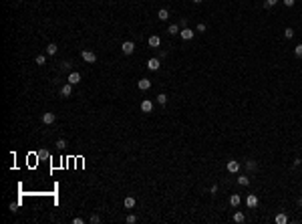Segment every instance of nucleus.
Masks as SVG:
<instances>
[{
  "label": "nucleus",
  "instance_id": "nucleus-1",
  "mask_svg": "<svg viewBox=\"0 0 302 224\" xmlns=\"http://www.w3.org/2000/svg\"><path fill=\"white\" fill-rule=\"evenodd\" d=\"M81 57H83V61H87V63H95V61H97V54L91 53V51H83Z\"/></svg>",
  "mask_w": 302,
  "mask_h": 224
},
{
  "label": "nucleus",
  "instance_id": "nucleus-2",
  "mask_svg": "<svg viewBox=\"0 0 302 224\" xmlns=\"http://www.w3.org/2000/svg\"><path fill=\"white\" fill-rule=\"evenodd\" d=\"M121 51H123V53H125V54H131V53H133V51H135V45H133V42H131V41H125V42H123V45H121Z\"/></svg>",
  "mask_w": 302,
  "mask_h": 224
},
{
  "label": "nucleus",
  "instance_id": "nucleus-3",
  "mask_svg": "<svg viewBox=\"0 0 302 224\" xmlns=\"http://www.w3.org/2000/svg\"><path fill=\"white\" fill-rule=\"evenodd\" d=\"M179 36L183 39V41H191V39H194V30H191V28H181Z\"/></svg>",
  "mask_w": 302,
  "mask_h": 224
},
{
  "label": "nucleus",
  "instance_id": "nucleus-4",
  "mask_svg": "<svg viewBox=\"0 0 302 224\" xmlns=\"http://www.w3.org/2000/svg\"><path fill=\"white\" fill-rule=\"evenodd\" d=\"M246 204H248V208H256V206H258V196H256V194H248Z\"/></svg>",
  "mask_w": 302,
  "mask_h": 224
},
{
  "label": "nucleus",
  "instance_id": "nucleus-5",
  "mask_svg": "<svg viewBox=\"0 0 302 224\" xmlns=\"http://www.w3.org/2000/svg\"><path fill=\"white\" fill-rule=\"evenodd\" d=\"M40 119H42V123H44V125H50V123H54V119H56V117H54V113H42V117H40Z\"/></svg>",
  "mask_w": 302,
  "mask_h": 224
},
{
  "label": "nucleus",
  "instance_id": "nucleus-6",
  "mask_svg": "<svg viewBox=\"0 0 302 224\" xmlns=\"http://www.w3.org/2000/svg\"><path fill=\"white\" fill-rule=\"evenodd\" d=\"M238 170H240V162H236V160H230V162H228V172H232V174H238Z\"/></svg>",
  "mask_w": 302,
  "mask_h": 224
},
{
  "label": "nucleus",
  "instance_id": "nucleus-7",
  "mask_svg": "<svg viewBox=\"0 0 302 224\" xmlns=\"http://www.w3.org/2000/svg\"><path fill=\"white\" fill-rule=\"evenodd\" d=\"M71 93H73V85H71V83H67V85L60 87V95L63 97H71Z\"/></svg>",
  "mask_w": 302,
  "mask_h": 224
},
{
  "label": "nucleus",
  "instance_id": "nucleus-8",
  "mask_svg": "<svg viewBox=\"0 0 302 224\" xmlns=\"http://www.w3.org/2000/svg\"><path fill=\"white\" fill-rule=\"evenodd\" d=\"M141 111H145V113H151V111H153V103L149 101V99L141 101Z\"/></svg>",
  "mask_w": 302,
  "mask_h": 224
},
{
  "label": "nucleus",
  "instance_id": "nucleus-9",
  "mask_svg": "<svg viewBox=\"0 0 302 224\" xmlns=\"http://www.w3.org/2000/svg\"><path fill=\"white\" fill-rule=\"evenodd\" d=\"M159 45H161V39H159V36H157V34H151V36H149V47L157 48V47H159Z\"/></svg>",
  "mask_w": 302,
  "mask_h": 224
},
{
  "label": "nucleus",
  "instance_id": "nucleus-10",
  "mask_svg": "<svg viewBox=\"0 0 302 224\" xmlns=\"http://www.w3.org/2000/svg\"><path fill=\"white\" fill-rule=\"evenodd\" d=\"M137 87H139L141 91H147V89L151 87V81H149V79H141V81H137Z\"/></svg>",
  "mask_w": 302,
  "mask_h": 224
},
{
  "label": "nucleus",
  "instance_id": "nucleus-11",
  "mask_svg": "<svg viewBox=\"0 0 302 224\" xmlns=\"http://www.w3.org/2000/svg\"><path fill=\"white\" fill-rule=\"evenodd\" d=\"M147 69H149V71H157V69H159V61H157V59H149V61H147Z\"/></svg>",
  "mask_w": 302,
  "mask_h": 224
},
{
  "label": "nucleus",
  "instance_id": "nucleus-12",
  "mask_svg": "<svg viewBox=\"0 0 302 224\" xmlns=\"http://www.w3.org/2000/svg\"><path fill=\"white\" fill-rule=\"evenodd\" d=\"M79 81H81V75L79 73H71V75H69V83H71V85H77Z\"/></svg>",
  "mask_w": 302,
  "mask_h": 224
},
{
  "label": "nucleus",
  "instance_id": "nucleus-13",
  "mask_svg": "<svg viewBox=\"0 0 302 224\" xmlns=\"http://www.w3.org/2000/svg\"><path fill=\"white\" fill-rule=\"evenodd\" d=\"M240 202H242V198L238 196V194H232V196H230V204H232V206H240Z\"/></svg>",
  "mask_w": 302,
  "mask_h": 224
},
{
  "label": "nucleus",
  "instance_id": "nucleus-14",
  "mask_svg": "<svg viewBox=\"0 0 302 224\" xmlns=\"http://www.w3.org/2000/svg\"><path fill=\"white\" fill-rule=\"evenodd\" d=\"M157 18H159V20H167V18H169V12L165 10V8H161L159 12H157Z\"/></svg>",
  "mask_w": 302,
  "mask_h": 224
},
{
  "label": "nucleus",
  "instance_id": "nucleus-15",
  "mask_svg": "<svg viewBox=\"0 0 302 224\" xmlns=\"http://www.w3.org/2000/svg\"><path fill=\"white\" fill-rule=\"evenodd\" d=\"M167 33L169 34H179V24H169Z\"/></svg>",
  "mask_w": 302,
  "mask_h": 224
},
{
  "label": "nucleus",
  "instance_id": "nucleus-16",
  "mask_svg": "<svg viewBox=\"0 0 302 224\" xmlns=\"http://www.w3.org/2000/svg\"><path fill=\"white\" fill-rule=\"evenodd\" d=\"M135 206V198L133 196H127L125 198V208H133Z\"/></svg>",
  "mask_w": 302,
  "mask_h": 224
},
{
  "label": "nucleus",
  "instance_id": "nucleus-17",
  "mask_svg": "<svg viewBox=\"0 0 302 224\" xmlns=\"http://www.w3.org/2000/svg\"><path fill=\"white\" fill-rule=\"evenodd\" d=\"M56 51H59V47H56L54 42H50V45L47 47V53H48V54H56Z\"/></svg>",
  "mask_w": 302,
  "mask_h": 224
},
{
  "label": "nucleus",
  "instance_id": "nucleus-18",
  "mask_svg": "<svg viewBox=\"0 0 302 224\" xmlns=\"http://www.w3.org/2000/svg\"><path fill=\"white\" fill-rule=\"evenodd\" d=\"M284 222H288V216L286 214H278L276 216V224H284Z\"/></svg>",
  "mask_w": 302,
  "mask_h": 224
},
{
  "label": "nucleus",
  "instance_id": "nucleus-19",
  "mask_svg": "<svg viewBox=\"0 0 302 224\" xmlns=\"http://www.w3.org/2000/svg\"><path fill=\"white\" fill-rule=\"evenodd\" d=\"M157 103H159V105H165V103H167V95H165V93H159V95H157Z\"/></svg>",
  "mask_w": 302,
  "mask_h": 224
},
{
  "label": "nucleus",
  "instance_id": "nucleus-20",
  "mask_svg": "<svg viewBox=\"0 0 302 224\" xmlns=\"http://www.w3.org/2000/svg\"><path fill=\"white\" fill-rule=\"evenodd\" d=\"M238 184H240V186H248V184H250V178H248V176H240V178H238Z\"/></svg>",
  "mask_w": 302,
  "mask_h": 224
},
{
  "label": "nucleus",
  "instance_id": "nucleus-21",
  "mask_svg": "<svg viewBox=\"0 0 302 224\" xmlns=\"http://www.w3.org/2000/svg\"><path fill=\"white\" fill-rule=\"evenodd\" d=\"M244 220H246V218H244L242 212H236V214H234V222H244Z\"/></svg>",
  "mask_w": 302,
  "mask_h": 224
},
{
  "label": "nucleus",
  "instance_id": "nucleus-22",
  "mask_svg": "<svg viewBox=\"0 0 302 224\" xmlns=\"http://www.w3.org/2000/svg\"><path fill=\"white\" fill-rule=\"evenodd\" d=\"M284 36H286V39H292V36H294V30H292V28H286V30H284Z\"/></svg>",
  "mask_w": 302,
  "mask_h": 224
},
{
  "label": "nucleus",
  "instance_id": "nucleus-23",
  "mask_svg": "<svg viewBox=\"0 0 302 224\" xmlns=\"http://www.w3.org/2000/svg\"><path fill=\"white\" fill-rule=\"evenodd\" d=\"M276 2H278V0H266V2H264V6H266V8H272Z\"/></svg>",
  "mask_w": 302,
  "mask_h": 224
},
{
  "label": "nucleus",
  "instance_id": "nucleus-24",
  "mask_svg": "<svg viewBox=\"0 0 302 224\" xmlns=\"http://www.w3.org/2000/svg\"><path fill=\"white\" fill-rule=\"evenodd\" d=\"M135 222H137V216L129 214V216H127V224H135Z\"/></svg>",
  "mask_w": 302,
  "mask_h": 224
},
{
  "label": "nucleus",
  "instance_id": "nucleus-25",
  "mask_svg": "<svg viewBox=\"0 0 302 224\" xmlns=\"http://www.w3.org/2000/svg\"><path fill=\"white\" fill-rule=\"evenodd\" d=\"M294 54H296V57H302V45L294 47Z\"/></svg>",
  "mask_w": 302,
  "mask_h": 224
},
{
  "label": "nucleus",
  "instance_id": "nucleus-26",
  "mask_svg": "<svg viewBox=\"0 0 302 224\" xmlns=\"http://www.w3.org/2000/svg\"><path fill=\"white\" fill-rule=\"evenodd\" d=\"M36 65H44V54H38V57H36Z\"/></svg>",
  "mask_w": 302,
  "mask_h": 224
},
{
  "label": "nucleus",
  "instance_id": "nucleus-27",
  "mask_svg": "<svg viewBox=\"0 0 302 224\" xmlns=\"http://www.w3.org/2000/svg\"><path fill=\"white\" fill-rule=\"evenodd\" d=\"M97 222H101V218L97 216V214H93V216H91V224H97Z\"/></svg>",
  "mask_w": 302,
  "mask_h": 224
},
{
  "label": "nucleus",
  "instance_id": "nucleus-28",
  "mask_svg": "<svg viewBox=\"0 0 302 224\" xmlns=\"http://www.w3.org/2000/svg\"><path fill=\"white\" fill-rule=\"evenodd\" d=\"M246 168H248V170H256V162H248V163H246Z\"/></svg>",
  "mask_w": 302,
  "mask_h": 224
},
{
  "label": "nucleus",
  "instance_id": "nucleus-29",
  "mask_svg": "<svg viewBox=\"0 0 302 224\" xmlns=\"http://www.w3.org/2000/svg\"><path fill=\"white\" fill-rule=\"evenodd\" d=\"M282 2H284L286 6H294V2H296V0H282Z\"/></svg>",
  "mask_w": 302,
  "mask_h": 224
},
{
  "label": "nucleus",
  "instance_id": "nucleus-30",
  "mask_svg": "<svg viewBox=\"0 0 302 224\" xmlns=\"http://www.w3.org/2000/svg\"><path fill=\"white\" fill-rule=\"evenodd\" d=\"M56 145H59V148H65L67 143H65V139H59V142H56Z\"/></svg>",
  "mask_w": 302,
  "mask_h": 224
},
{
  "label": "nucleus",
  "instance_id": "nucleus-31",
  "mask_svg": "<svg viewBox=\"0 0 302 224\" xmlns=\"http://www.w3.org/2000/svg\"><path fill=\"white\" fill-rule=\"evenodd\" d=\"M194 2H195V4H200V2H201V0H194Z\"/></svg>",
  "mask_w": 302,
  "mask_h": 224
}]
</instances>
